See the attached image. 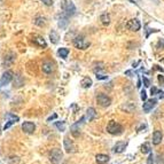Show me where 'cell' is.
Wrapping results in <instances>:
<instances>
[{
    "label": "cell",
    "mask_w": 164,
    "mask_h": 164,
    "mask_svg": "<svg viewBox=\"0 0 164 164\" xmlns=\"http://www.w3.org/2000/svg\"><path fill=\"white\" fill-rule=\"evenodd\" d=\"M74 46L78 48V50H86L90 46V42H87L86 39L83 36H77L74 39Z\"/></svg>",
    "instance_id": "obj_2"
},
{
    "label": "cell",
    "mask_w": 164,
    "mask_h": 164,
    "mask_svg": "<svg viewBox=\"0 0 164 164\" xmlns=\"http://www.w3.org/2000/svg\"><path fill=\"white\" fill-rule=\"evenodd\" d=\"M100 21H101V23L104 24V26H108L109 23H110V16L107 14V13H104L102 14L101 16H100Z\"/></svg>",
    "instance_id": "obj_21"
},
{
    "label": "cell",
    "mask_w": 164,
    "mask_h": 164,
    "mask_svg": "<svg viewBox=\"0 0 164 164\" xmlns=\"http://www.w3.org/2000/svg\"><path fill=\"white\" fill-rule=\"evenodd\" d=\"M0 1H1V0H0Z\"/></svg>",
    "instance_id": "obj_37"
},
{
    "label": "cell",
    "mask_w": 164,
    "mask_h": 164,
    "mask_svg": "<svg viewBox=\"0 0 164 164\" xmlns=\"http://www.w3.org/2000/svg\"><path fill=\"white\" fill-rule=\"evenodd\" d=\"M85 120H86V117L85 116H83L82 118H80V121H78L77 123H75V124H72L71 125V128H70V131H71V133H72V136H75V137H78L79 136V128L85 123Z\"/></svg>",
    "instance_id": "obj_7"
},
{
    "label": "cell",
    "mask_w": 164,
    "mask_h": 164,
    "mask_svg": "<svg viewBox=\"0 0 164 164\" xmlns=\"http://www.w3.org/2000/svg\"><path fill=\"white\" fill-rule=\"evenodd\" d=\"M158 80L162 83V82H164V76H158Z\"/></svg>",
    "instance_id": "obj_35"
},
{
    "label": "cell",
    "mask_w": 164,
    "mask_h": 164,
    "mask_svg": "<svg viewBox=\"0 0 164 164\" xmlns=\"http://www.w3.org/2000/svg\"><path fill=\"white\" fill-rule=\"evenodd\" d=\"M125 75H128V76L132 75V71H131V70H128V71H125Z\"/></svg>",
    "instance_id": "obj_36"
},
{
    "label": "cell",
    "mask_w": 164,
    "mask_h": 164,
    "mask_svg": "<svg viewBox=\"0 0 164 164\" xmlns=\"http://www.w3.org/2000/svg\"><path fill=\"white\" fill-rule=\"evenodd\" d=\"M158 92H160V91H158V90H157V88H156V87H152V88H150V93H152V95H155V94H157V93H158Z\"/></svg>",
    "instance_id": "obj_30"
},
{
    "label": "cell",
    "mask_w": 164,
    "mask_h": 164,
    "mask_svg": "<svg viewBox=\"0 0 164 164\" xmlns=\"http://www.w3.org/2000/svg\"><path fill=\"white\" fill-rule=\"evenodd\" d=\"M96 101H98V104H100L101 107H108V106H110V104H112V99L108 95L104 94V93L98 94Z\"/></svg>",
    "instance_id": "obj_6"
},
{
    "label": "cell",
    "mask_w": 164,
    "mask_h": 164,
    "mask_svg": "<svg viewBox=\"0 0 164 164\" xmlns=\"http://www.w3.org/2000/svg\"><path fill=\"white\" fill-rule=\"evenodd\" d=\"M131 2H134V4H140L141 2V0H130Z\"/></svg>",
    "instance_id": "obj_34"
},
{
    "label": "cell",
    "mask_w": 164,
    "mask_h": 164,
    "mask_svg": "<svg viewBox=\"0 0 164 164\" xmlns=\"http://www.w3.org/2000/svg\"><path fill=\"white\" fill-rule=\"evenodd\" d=\"M69 24V21H68V16L64 14L63 16H61V18L59 20V26L61 29H66Z\"/></svg>",
    "instance_id": "obj_18"
},
{
    "label": "cell",
    "mask_w": 164,
    "mask_h": 164,
    "mask_svg": "<svg viewBox=\"0 0 164 164\" xmlns=\"http://www.w3.org/2000/svg\"><path fill=\"white\" fill-rule=\"evenodd\" d=\"M156 99H152V100H147L146 102L144 104V112H149L154 107L156 106Z\"/></svg>",
    "instance_id": "obj_13"
},
{
    "label": "cell",
    "mask_w": 164,
    "mask_h": 164,
    "mask_svg": "<svg viewBox=\"0 0 164 164\" xmlns=\"http://www.w3.org/2000/svg\"><path fill=\"white\" fill-rule=\"evenodd\" d=\"M153 162H154V157H153V154L150 153V155L148 157V164H153Z\"/></svg>",
    "instance_id": "obj_32"
},
{
    "label": "cell",
    "mask_w": 164,
    "mask_h": 164,
    "mask_svg": "<svg viewBox=\"0 0 164 164\" xmlns=\"http://www.w3.org/2000/svg\"><path fill=\"white\" fill-rule=\"evenodd\" d=\"M126 147H128V142H125V141H118L114 146V152L117 153V154H121V153H123L125 150Z\"/></svg>",
    "instance_id": "obj_11"
},
{
    "label": "cell",
    "mask_w": 164,
    "mask_h": 164,
    "mask_svg": "<svg viewBox=\"0 0 164 164\" xmlns=\"http://www.w3.org/2000/svg\"><path fill=\"white\" fill-rule=\"evenodd\" d=\"M95 116H96V112H95V109L94 108H92V107H90L88 109H87L86 112V118L88 122L93 121L95 118Z\"/></svg>",
    "instance_id": "obj_17"
},
{
    "label": "cell",
    "mask_w": 164,
    "mask_h": 164,
    "mask_svg": "<svg viewBox=\"0 0 164 164\" xmlns=\"http://www.w3.org/2000/svg\"><path fill=\"white\" fill-rule=\"evenodd\" d=\"M43 1L44 5H46V6H52L53 5V0H42Z\"/></svg>",
    "instance_id": "obj_29"
},
{
    "label": "cell",
    "mask_w": 164,
    "mask_h": 164,
    "mask_svg": "<svg viewBox=\"0 0 164 164\" xmlns=\"http://www.w3.org/2000/svg\"><path fill=\"white\" fill-rule=\"evenodd\" d=\"M142 82H144V84H145V86H146V87L150 86V82H149V79H148V78L142 77Z\"/></svg>",
    "instance_id": "obj_28"
},
{
    "label": "cell",
    "mask_w": 164,
    "mask_h": 164,
    "mask_svg": "<svg viewBox=\"0 0 164 164\" xmlns=\"http://www.w3.org/2000/svg\"><path fill=\"white\" fill-rule=\"evenodd\" d=\"M122 131H123V128H122L121 124H118L117 122L110 121L108 123V125H107V132L110 133V134H112V136H118V134H121Z\"/></svg>",
    "instance_id": "obj_1"
},
{
    "label": "cell",
    "mask_w": 164,
    "mask_h": 164,
    "mask_svg": "<svg viewBox=\"0 0 164 164\" xmlns=\"http://www.w3.org/2000/svg\"><path fill=\"white\" fill-rule=\"evenodd\" d=\"M50 39H51V42L53 44H58L59 43V39H60V36H59V34L56 31H52L50 34Z\"/></svg>",
    "instance_id": "obj_20"
},
{
    "label": "cell",
    "mask_w": 164,
    "mask_h": 164,
    "mask_svg": "<svg viewBox=\"0 0 164 164\" xmlns=\"http://www.w3.org/2000/svg\"><path fill=\"white\" fill-rule=\"evenodd\" d=\"M62 152L60 149L55 148V149H52V152L50 153V161L52 162L53 164H59L62 160Z\"/></svg>",
    "instance_id": "obj_3"
},
{
    "label": "cell",
    "mask_w": 164,
    "mask_h": 164,
    "mask_svg": "<svg viewBox=\"0 0 164 164\" xmlns=\"http://www.w3.org/2000/svg\"><path fill=\"white\" fill-rule=\"evenodd\" d=\"M34 43H35L37 46L42 47V48H46V46H47V44H46V42H45V39H44L42 36H36L35 38H34Z\"/></svg>",
    "instance_id": "obj_15"
},
{
    "label": "cell",
    "mask_w": 164,
    "mask_h": 164,
    "mask_svg": "<svg viewBox=\"0 0 164 164\" xmlns=\"http://www.w3.org/2000/svg\"><path fill=\"white\" fill-rule=\"evenodd\" d=\"M58 54H59V56L62 58V59H67L68 58V54H69V50L68 48H60L59 51H58Z\"/></svg>",
    "instance_id": "obj_22"
},
{
    "label": "cell",
    "mask_w": 164,
    "mask_h": 164,
    "mask_svg": "<svg viewBox=\"0 0 164 164\" xmlns=\"http://www.w3.org/2000/svg\"><path fill=\"white\" fill-rule=\"evenodd\" d=\"M141 100L142 101H146L147 100V93L145 91H141Z\"/></svg>",
    "instance_id": "obj_31"
},
{
    "label": "cell",
    "mask_w": 164,
    "mask_h": 164,
    "mask_svg": "<svg viewBox=\"0 0 164 164\" xmlns=\"http://www.w3.org/2000/svg\"><path fill=\"white\" fill-rule=\"evenodd\" d=\"M63 10L67 16H72L76 13V7L72 1H63Z\"/></svg>",
    "instance_id": "obj_4"
},
{
    "label": "cell",
    "mask_w": 164,
    "mask_h": 164,
    "mask_svg": "<svg viewBox=\"0 0 164 164\" xmlns=\"http://www.w3.org/2000/svg\"><path fill=\"white\" fill-rule=\"evenodd\" d=\"M56 117H58V115H56V114H54L53 116H51V117H50V118L47 120V122H51V121H52V120H55Z\"/></svg>",
    "instance_id": "obj_33"
},
{
    "label": "cell",
    "mask_w": 164,
    "mask_h": 164,
    "mask_svg": "<svg viewBox=\"0 0 164 164\" xmlns=\"http://www.w3.org/2000/svg\"><path fill=\"white\" fill-rule=\"evenodd\" d=\"M35 24L36 26H44L45 24H46V18L45 17H37L36 18V21H35Z\"/></svg>",
    "instance_id": "obj_24"
},
{
    "label": "cell",
    "mask_w": 164,
    "mask_h": 164,
    "mask_svg": "<svg viewBox=\"0 0 164 164\" xmlns=\"http://www.w3.org/2000/svg\"><path fill=\"white\" fill-rule=\"evenodd\" d=\"M55 126L58 128L59 131L63 132L66 131V122H55Z\"/></svg>",
    "instance_id": "obj_25"
},
{
    "label": "cell",
    "mask_w": 164,
    "mask_h": 164,
    "mask_svg": "<svg viewBox=\"0 0 164 164\" xmlns=\"http://www.w3.org/2000/svg\"><path fill=\"white\" fill-rule=\"evenodd\" d=\"M162 139H163V136H162V132L161 131H154L153 133V144L154 145H160L162 142Z\"/></svg>",
    "instance_id": "obj_14"
},
{
    "label": "cell",
    "mask_w": 164,
    "mask_h": 164,
    "mask_svg": "<svg viewBox=\"0 0 164 164\" xmlns=\"http://www.w3.org/2000/svg\"><path fill=\"white\" fill-rule=\"evenodd\" d=\"M6 117L8 118V121L13 122L14 124H15V123H17V122L20 121V117H18V116H16V115H14V114H12V112L7 114V115H6Z\"/></svg>",
    "instance_id": "obj_23"
},
{
    "label": "cell",
    "mask_w": 164,
    "mask_h": 164,
    "mask_svg": "<svg viewBox=\"0 0 164 164\" xmlns=\"http://www.w3.org/2000/svg\"><path fill=\"white\" fill-rule=\"evenodd\" d=\"M141 152L144 153V154H148V153H150V145L149 144H144L142 146H141Z\"/></svg>",
    "instance_id": "obj_26"
},
{
    "label": "cell",
    "mask_w": 164,
    "mask_h": 164,
    "mask_svg": "<svg viewBox=\"0 0 164 164\" xmlns=\"http://www.w3.org/2000/svg\"><path fill=\"white\" fill-rule=\"evenodd\" d=\"M42 69L45 74H51L52 71H54V63L51 61H45L42 66Z\"/></svg>",
    "instance_id": "obj_12"
},
{
    "label": "cell",
    "mask_w": 164,
    "mask_h": 164,
    "mask_svg": "<svg viewBox=\"0 0 164 164\" xmlns=\"http://www.w3.org/2000/svg\"><path fill=\"white\" fill-rule=\"evenodd\" d=\"M95 161L98 164H104L109 161V156L104 155V154H98L95 156Z\"/></svg>",
    "instance_id": "obj_16"
},
{
    "label": "cell",
    "mask_w": 164,
    "mask_h": 164,
    "mask_svg": "<svg viewBox=\"0 0 164 164\" xmlns=\"http://www.w3.org/2000/svg\"><path fill=\"white\" fill-rule=\"evenodd\" d=\"M96 78L99 79V80H104V79H107L108 78V76H106V75H102V74H96Z\"/></svg>",
    "instance_id": "obj_27"
},
{
    "label": "cell",
    "mask_w": 164,
    "mask_h": 164,
    "mask_svg": "<svg viewBox=\"0 0 164 164\" xmlns=\"http://www.w3.org/2000/svg\"><path fill=\"white\" fill-rule=\"evenodd\" d=\"M22 130L28 133V134H31V133H34L36 130V125L32 123V122H24L23 124H22Z\"/></svg>",
    "instance_id": "obj_9"
},
{
    "label": "cell",
    "mask_w": 164,
    "mask_h": 164,
    "mask_svg": "<svg viewBox=\"0 0 164 164\" xmlns=\"http://www.w3.org/2000/svg\"><path fill=\"white\" fill-rule=\"evenodd\" d=\"M13 78H14V74H13V71H5L4 74H2V76H1V79H0V87L4 86V85H7L9 84L12 80H13Z\"/></svg>",
    "instance_id": "obj_5"
},
{
    "label": "cell",
    "mask_w": 164,
    "mask_h": 164,
    "mask_svg": "<svg viewBox=\"0 0 164 164\" xmlns=\"http://www.w3.org/2000/svg\"><path fill=\"white\" fill-rule=\"evenodd\" d=\"M140 22H139L137 18H132V20H130L129 22L126 23V28L131 30V31H138L139 29H140Z\"/></svg>",
    "instance_id": "obj_8"
},
{
    "label": "cell",
    "mask_w": 164,
    "mask_h": 164,
    "mask_svg": "<svg viewBox=\"0 0 164 164\" xmlns=\"http://www.w3.org/2000/svg\"><path fill=\"white\" fill-rule=\"evenodd\" d=\"M92 79L90 77H84L83 79H82V82H80V85H82V87L83 88H88V87L92 86Z\"/></svg>",
    "instance_id": "obj_19"
},
{
    "label": "cell",
    "mask_w": 164,
    "mask_h": 164,
    "mask_svg": "<svg viewBox=\"0 0 164 164\" xmlns=\"http://www.w3.org/2000/svg\"><path fill=\"white\" fill-rule=\"evenodd\" d=\"M63 144H64V149H66V152L67 153H75L76 152V146L74 145V142L69 140V138H64V141H63Z\"/></svg>",
    "instance_id": "obj_10"
}]
</instances>
